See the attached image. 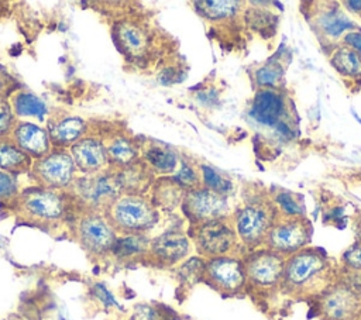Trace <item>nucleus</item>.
I'll return each instance as SVG.
<instances>
[{"label":"nucleus","instance_id":"nucleus-1","mask_svg":"<svg viewBox=\"0 0 361 320\" xmlns=\"http://www.w3.org/2000/svg\"><path fill=\"white\" fill-rule=\"evenodd\" d=\"M333 265L317 248H303L285 259L281 286L296 296L320 295L333 283Z\"/></svg>","mask_w":361,"mask_h":320},{"label":"nucleus","instance_id":"nucleus-2","mask_svg":"<svg viewBox=\"0 0 361 320\" xmlns=\"http://www.w3.org/2000/svg\"><path fill=\"white\" fill-rule=\"evenodd\" d=\"M17 214L35 224H55L68 217L72 197L68 190L41 186L27 187L13 199Z\"/></svg>","mask_w":361,"mask_h":320},{"label":"nucleus","instance_id":"nucleus-3","mask_svg":"<svg viewBox=\"0 0 361 320\" xmlns=\"http://www.w3.org/2000/svg\"><path fill=\"white\" fill-rule=\"evenodd\" d=\"M106 217L117 233L144 234L158 219V209L144 195H120L106 210Z\"/></svg>","mask_w":361,"mask_h":320},{"label":"nucleus","instance_id":"nucleus-4","mask_svg":"<svg viewBox=\"0 0 361 320\" xmlns=\"http://www.w3.org/2000/svg\"><path fill=\"white\" fill-rule=\"evenodd\" d=\"M276 209L272 200L252 199L240 207L231 219L241 245L254 250L265 244L269 228L276 220Z\"/></svg>","mask_w":361,"mask_h":320},{"label":"nucleus","instance_id":"nucleus-5","mask_svg":"<svg viewBox=\"0 0 361 320\" xmlns=\"http://www.w3.org/2000/svg\"><path fill=\"white\" fill-rule=\"evenodd\" d=\"M72 202L82 210L103 211L121 195L114 169L76 178L66 189Z\"/></svg>","mask_w":361,"mask_h":320},{"label":"nucleus","instance_id":"nucleus-6","mask_svg":"<svg viewBox=\"0 0 361 320\" xmlns=\"http://www.w3.org/2000/svg\"><path fill=\"white\" fill-rule=\"evenodd\" d=\"M190 238L197 252L204 258L234 255L241 245L228 217L216 219L190 227Z\"/></svg>","mask_w":361,"mask_h":320},{"label":"nucleus","instance_id":"nucleus-7","mask_svg":"<svg viewBox=\"0 0 361 320\" xmlns=\"http://www.w3.org/2000/svg\"><path fill=\"white\" fill-rule=\"evenodd\" d=\"M73 234L80 247L94 257L111 252L118 237L103 211L82 210L73 223Z\"/></svg>","mask_w":361,"mask_h":320},{"label":"nucleus","instance_id":"nucleus-8","mask_svg":"<svg viewBox=\"0 0 361 320\" xmlns=\"http://www.w3.org/2000/svg\"><path fill=\"white\" fill-rule=\"evenodd\" d=\"M30 173L37 186L66 190L76 179V166L68 149L52 148L45 156L32 162Z\"/></svg>","mask_w":361,"mask_h":320},{"label":"nucleus","instance_id":"nucleus-9","mask_svg":"<svg viewBox=\"0 0 361 320\" xmlns=\"http://www.w3.org/2000/svg\"><path fill=\"white\" fill-rule=\"evenodd\" d=\"M320 314L324 320L361 319V290L344 281L333 282L320 293Z\"/></svg>","mask_w":361,"mask_h":320},{"label":"nucleus","instance_id":"nucleus-10","mask_svg":"<svg viewBox=\"0 0 361 320\" xmlns=\"http://www.w3.org/2000/svg\"><path fill=\"white\" fill-rule=\"evenodd\" d=\"M310 237L312 226L306 217H276L268 231L265 245L286 258L306 248Z\"/></svg>","mask_w":361,"mask_h":320},{"label":"nucleus","instance_id":"nucleus-11","mask_svg":"<svg viewBox=\"0 0 361 320\" xmlns=\"http://www.w3.org/2000/svg\"><path fill=\"white\" fill-rule=\"evenodd\" d=\"M285 257L269 250H252L250 254L243 257L244 272L247 285H252L259 289H271L281 285Z\"/></svg>","mask_w":361,"mask_h":320},{"label":"nucleus","instance_id":"nucleus-12","mask_svg":"<svg viewBox=\"0 0 361 320\" xmlns=\"http://www.w3.org/2000/svg\"><path fill=\"white\" fill-rule=\"evenodd\" d=\"M203 281L221 293H238L247 285L243 258L235 255L209 258L204 262Z\"/></svg>","mask_w":361,"mask_h":320},{"label":"nucleus","instance_id":"nucleus-13","mask_svg":"<svg viewBox=\"0 0 361 320\" xmlns=\"http://www.w3.org/2000/svg\"><path fill=\"white\" fill-rule=\"evenodd\" d=\"M180 204L192 226L228 217L230 213L227 197L203 186L186 190Z\"/></svg>","mask_w":361,"mask_h":320},{"label":"nucleus","instance_id":"nucleus-14","mask_svg":"<svg viewBox=\"0 0 361 320\" xmlns=\"http://www.w3.org/2000/svg\"><path fill=\"white\" fill-rule=\"evenodd\" d=\"M76 169L83 175H94L110 169L103 140L97 135H85L69 148Z\"/></svg>","mask_w":361,"mask_h":320},{"label":"nucleus","instance_id":"nucleus-15","mask_svg":"<svg viewBox=\"0 0 361 320\" xmlns=\"http://www.w3.org/2000/svg\"><path fill=\"white\" fill-rule=\"evenodd\" d=\"M190 251V240L180 231H166L149 242L148 257L162 265L172 266L188 257Z\"/></svg>","mask_w":361,"mask_h":320},{"label":"nucleus","instance_id":"nucleus-16","mask_svg":"<svg viewBox=\"0 0 361 320\" xmlns=\"http://www.w3.org/2000/svg\"><path fill=\"white\" fill-rule=\"evenodd\" d=\"M10 138L34 161L45 156L52 149L48 130L30 121L17 120Z\"/></svg>","mask_w":361,"mask_h":320},{"label":"nucleus","instance_id":"nucleus-17","mask_svg":"<svg viewBox=\"0 0 361 320\" xmlns=\"http://www.w3.org/2000/svg\"><path fill=\"white\" fill-rule=\"evenodd\" d=\"M286 101L278 89H258L250 107V116L259 124L275 127L285 120Z\"/></svg>","mask_w":361,"mask_h":320},{"label":"nucleus","instance_id":"nucleus-18","mask_svg":"<svg viewBox=\"0 0 361 320\" xmlns=\"http://www.w3.org/2000/svg\"><path fill=\"white\" fill-rule=\"evenodd\" d=\"M114 173L121 195H144L154 183V172L142 159H137L124 168L114 169Z\"/></svg>","mask_w":361,"mask_h":320},{"label":"nucleus","instance_id":"nucleus-19","mask_svg":"<svg viewBox=\"0 0 361 320\" xmlns=\"http://www.w3.org/2000/svg\"><path fill=\"white\" fill-rule=\"evenodd\" d=\"M102 140L111 169L124 168L140 159V147L130 135L124 133H111Z\"/></svg>","mask_w":361,"mask_h":320},{"label":"nucleus","instance_id":"nucleus-20","mask_svg":"<svg viewBox=\"0 0 361 320\" xmlns=\"http://www.w3.org/2000/svg\"><path fill=\"white\" fill-rule=\"evenodd\" d=\"M87 125L82 117L68 116L55 120L48 128L49 140L54 148H71L75 142L86 135Z\"/></svg>","mask_w":361,"mask_h":320},{"label":"nucleus","instance_id":"nucleus-21","mask_svg":"<svg viewBox=\"0 0 361 320\" xmlns=\"http://www.w3.org/2000/svg\"><path fill=\"white\" fill-rule=\"evenodd\" d=\"M116 38L123 51L134 58L142 56L149 47L148 31L137 21L126 20L116 25Z\"/></svg>","mask_w":361,"mask_h":320},{"label":"nucleus","instance_id":"nucleus-22","mask_svg":"<svg viewBox=\"0 0 361 320\" xmlns=\"http://www.w3.org/2000/svg\"><path fill=\"white\" fill-rule=\"evenodd\" d=\"M34 159L20 149L10 137L0 138V171L13 176L30 173Z\"/></svg>","mask_w":361,"mask_h":320},{"label":"nucleus","instance_id":"nucleus-23","mask_svg":"<svg viewBox=\"0 0 361 320\" xmlns=\"http://www.w3.org/2000/svg\"><path fill=\"white\" fill-rule=\"evenodd\" d=\"M186 190L169 176H162L154 180L151 186V202L158 209H173L183 200Z\"/></svg>","mask_w":361,"mask_h":320},{"label":"nucleus","instance_id":"nucleus-24","mask_svg":"<svg viewBox=\"0 0 361 320\" xmlns=\"http://www.w3.org/2000/svg\"><path fill=\"white\" fill-rule=\"evenodd\" d=\"M316 25L329 38H337L343 32L355 28L353 23L338 7H327L316 16Z\"/></svg>","mask_w":361,"mask_h":320},{"label":"nucleus","instance_id":"nucleus-25","mask_svg":"<svg viewBox=\"0 0 361 320\" xmlns=\"http://www.w3.org/2000/svg\"><path fill=\"white\" fill-rule=\"evenodd\" d=\"M142 161L154 173H171L176 168L178 156L169 148L151 142L142 149Z\"/></svg>","mask_w":361,"mask_h":320},{"label":"nucleus","instance_id":"nucleus-26","mask_svg":"<svg viewBox=\"0 0 361 320\" xmlns=\"http://www.w3.org/2000/svg\"><path fill=\"white\" fill-rule=\"evenodd\" d=\"M8 101L17 118L37 117L42 118L47 113L45 103L35 94L27 90H17L10 94Z\"/></svg>","mask_w":361,"mask_h":320},{"label":"nucleus","instance_id":"nucleus-27","mask_svg":"<svg viewBox=\"0 0 361 320\" xmlns=\"http://www.w3.org/2000/svg\"><path fill=\"white\" fill-rule=\"evenodd\" d=\"M151 240L145 234H121L117 237L111 252L120 259H130L147 255Z\"/></svg>","mask_w":361,"mask_h":320},{"label":"nucleus","instance_id":"nucleus-28","mask_svg":"<svg viewBox=\"0 0 361 320\" xmlns=\"http://www.w3.org/2000/svg\"><path fill=\"white\" fill-rule=\"evenodd\" d=\"M330 62L336 68V70L343 76H348V78L361 76V55L345 44L338 47L333 52Z\"/></svg>","mask_w":361,"mask_h":320},{"label":"nucleus","instance_id":"nucleus-29","mask_svg":"<svg viewBox=\"0 0 361 320\" xmlns=\"http://www.w3.org/2000/svg\"><path fill=\"white\" fill-rule=\"evenodd\" d=\"M278 217H305V209L302 200L286 190H279L271 199Z\"/></svg>","mask_w":361,"mask_h":320},{"label":"nucleus","instance_id":"nucleus-30","mask_svg":"<svg viewBox=\"0 0 361 320\" xmlns=\"http://www.w3.org/2000/svg\"><path fill=\"white\" fill-rule=\"evenodd\" d=\"M199 11L209 20H228L238 10L237 1H199Z\"/></svg>","mask_w":361,"mask_h":320},{"label":"nucleus","instance_id":"nucleus-31","mask_svg":"<svg viewBox=\"0 0 361 320\" xmlns=\"http://www.w3.org/2000/svg\"><path fill=\"white\" fill-rule=\"evenodd\" d=\"M199 171H200V180H202L203 187H206L212 192H216L219 195H223V196H226L227 193H230L233 190V183L227 178L221 176L212 166L203 164L199 166Z\"/></svg>","mask_w":361,"mask_h":320},{"label":"nucleus","instance_id":"nucleus-32","mask_svg":"<svg viewBox=\"0 0 361 320\" xmlns=\"http://www.w3.org/2000/svg\"><path fill=\"white\" fill-rule=\"evenodd\" d=\"M282 76L283 70L278 62L267 63L255 72V82L259 89H276Z\"/></svg>","mask_w":361,"mask_h":320},{"label":"nucleus","instance_id":"nucleus-33","mask_svg":"<svg viewBox=\"0 0 361 320\" xmlns=\"http://www.w3.org/2000/svg\"><path fill=\"white\" fill-rule=\"evenodd\" d=\"M185 190H192V189H197L202 186V180H200V171L196 169L193 165H190L189 162L182 161L180 169L179 172L172 176Z\"/></svg>","mask_w":361,"mask_h":320},{"label":"nucleus","instance_id":"nucleus-34","mask_svg":"<svg viewBox=\"0 0 361 320\" xmlns=\"http://www.w3.org/2000/svg\"><path fill=\"white\" fill-rule=\"evenodd\" d=\"M17 117L11 109V104L6 96H0V138L10 137Z\"/></svg>","mask_w":361,"mask_h":320},{"label":"nucleus","instance_id":"nucleus-35","mask_svg":"<svg viewBox=\"0 0 361 320\" xmlns=\"http://www.w3.org/2000/svg\"><path fill=\"white\" fill-rule=\"evenodd\" d=\"M204 259L202 258H190L180 266V278L186 282H196L203 281L204 272Z\"/></svg>","mask_w":361,"mask_h":320},{"label":"nucleus","instance_id":"nucleus-36","mask_svg":"<svg viewBox=\"0 0 361 320\" xmlns=\"http://www.w3.org/2000/svg\"><path fill=\"white\" fill-rule=\"evenodd\" d=\"M343 265L345 269L353 273H361V240L351 244L341 257Z\"/></svg>","mask_w":361,"mask_h":320},{"label":"nucleus","instance_id":"nucleus-37","mask_svg":"<svg viewBox=\"0 0 361 320\" xmlns=\"http://www.w3.org/2000/svg\"><path fill=\"white\" fill-rule=\"evenodd\" d=\"M18 185L16 176L0 171V200L14 199L18 195Z\"/></svg>","mask_w":361,"mask_h":320},{"label":"nucleus","instance_id":"nucleus-38","mask_svg":"<svg viewBox=\"0 0 361 320\" xmlns=\"http://www.w3.org/2000/svg\"><path fill=\"white\" fill-rule=\"evenodd\" d=\"M344 44L355 49L361 55V32L351 31L344 35Z\"/></svg>","mask_w":361,"mask_h":320},{"label":"nucleus","instance_id":"nucleus-39","mask_svg":"<svg viewBox=\"0 0 361 320\" xmlns=\"http://www.w3.org/2000/svg\"><path fill=\"white\" fill-rule=\"evenodd\" d=\"M96 293H97V296H99L104 303L114 304V299H113V297H111V295L107 292V289H104V286H102V285H96Z\"/></svg>","mask_w":361,"mask_h":320},{"label":"nucleus","instance_id":"nucleus-40","mask_svg":"<svg viewBox=\"0 0 361 320\" xmlns=\"http://www.w3.org/2000/svg\"><path fill=\"white\" fill-rule=\"evenodd\" d=\"M343 4L347 6L348 10H351V11H354V13L361 16V1H344Z\"/></svg>","mask_w":361,"mask_h":320},{"label":"nucleus","instance_id":"nucleus-41","mask_svg":"<svg viewBox=\"0 0 361 320\" xmlns=\"http://www.w3.org/2000/svg\"><path fill=\"white\" fill-rule=\"evenodd\" d=\"M7 89V83H6V79L4 76L0 73V96H4V90Z\"/></svg>","mask_w":361,"mask_h":320}]
</instances>
